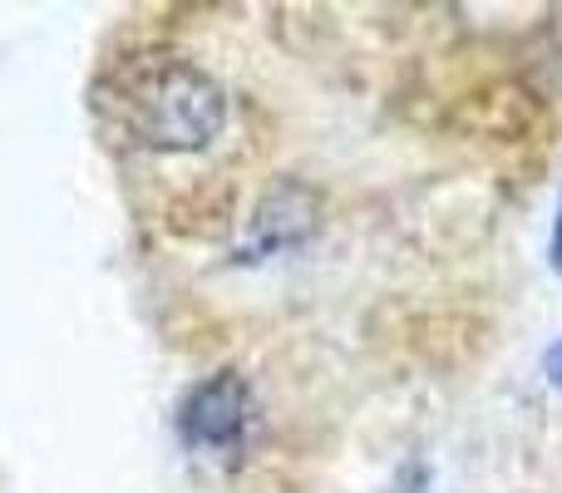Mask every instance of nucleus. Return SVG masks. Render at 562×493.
I'll list each match as a JSON object with an SVG mask.
<instances>
[{
    "instance_id": "2",
    "label": "nucleus",
    "mask_w": 562,
    "mask_h": 493,
    "mask_svg": "<svg viewBox=\"0 0 562 493\" xmlns=\"http://www.w3.org/2000/svg\"><path fill=\"white\" fill-rule=\"evenodd\" d=\"M247 425H252V385L237 370L198 380L183 395V405H178V435L198 455L237 449L247 439Z\"/></svg>"
},
{
    "instance_id": "5",
    "label": "nucleus",
    "mask_w": 562,
    "mask_h": 493,
    "mask_svg": "<svg viewBox=\"0 0 562 493\" xmlns=\"http://www.w3.org/2000/svg\"><path fill=\"white\" fill-rule=\"evenodd\" d=\"M553 267L562 271V208H558V223H553Z\"/></svg>"
},
{
    "instance_id": "1",
    "label": "nucleus",
    "mask_w": 562,
    "mask_h": 493,
    "mask_svg": "<svg viewBox=\"0 0 562 493\" xmlns=\"http://www.w3.org/2000/svg\"><path fill=\"white\" fill-rule=\"evenodd\" d=\"M114 144L138 154V164L203 158L223 144L233 124V99L203 65L183 55H138L104 79L99 99Z\"/></svg>"
},
{
    "instance_id": "3",
    "label": "nucleus",
    "mask_w": 562,
    "mask_h": 493,
    "mask_svg": "<svg viewBox=\"0 0 562 493\" xmlns=\"http://www.w3.org/2000/svg\"><path fill=\"white\" fill-rule=\"evenodd\" d=\"M316 227V203L306 188H272L267 203L257 208V251L296 247Z\"/></svg>"
},
{
    "instance_id": "4",
    "label": "nucleus",
    "mask_w": 562,
    "mask_h": 493,
    "mask_svg": "<svg viewBox=\"0 0 562 493\" xmlns=\"http://www.w3.org/2000/svg\"><path fill=\"white\" fill-rule=\"evenodd\" d=\"M543 366H548V380H553V385L562 390V340H558L553 350H548V360H543Z\"/></svg>"
}]
</instances>
